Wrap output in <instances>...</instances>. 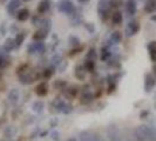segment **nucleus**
I'll return each instance as SVG.
<instances>
[{
  "label": "nucleus",
  "instance_id": "obj_1",
  "mask_svg": "<svg viewBox=\"0 0 156 141\" xmlns=\"http://www.w3.org/2000/svg\"><path fill=\"white\" fill-rule=\"evenodd\" d=\"M139 141H156V131L151 127L141 125L135 131Z\"/></svg>",
  "mask_w": 156,
  "mask_h": 141
},
{
  "label": "nucleus",
  "instance_id": "obj_2",
  "mask_svg": "<svg viewBox=\"0 0 156 141\" xmlns=\"http://www.w3.org/2000/svg\"><path fill=\"white\" fill-rule=\"evenodd\" d=\"M59 8H60V11L63 12V13L70 14L74 11V5L70 2L69 0H61L59 2Z\"/></svg>",
  "mask_w": 156,
  "mask_h": 141
},
{
  "label": "nucleus",
  "instance_id": "obj_3",
  "mask_svg": "<svg viewBox=\"0 0 156 141\" xmlns=\"http://www.w3.org/2000/svg\"><path fill=\"white\" fill-rule=\"evenodd\" d=\"M126 9H127L129 16H134L136 13V1L135 0H128L127 5H126Z\"/></svg>",
  "mask_w": 156,
  "mask_h": 141
},
{
  "label": "nucleus",
  "instance_id": "obj_4",
  "mask_svg": "<svg viewBox=\"0 0 156 141\" xmlns=\"http://www.w3.org/2000/svg\"><path fill=\"white\" fill-rule=\"evenodd\" d=\"M140 30V26H139V24L136 23V21H132V23H129L128 25V27H127V34L128 35H133V34H136L137 32Z\"/></svg>",
  "mask_w": 156,
  "mask_h": 141
},
{
  "label": "nucleus",
  "instance_id": "obj_5",
  "mask_svg": "<svg viewBox=\"0 0 156 141\" xmlns=\"http://www.w3.org/2000/svg\"><path fill=\"white\" fill-rule=\"evenodd\" d=\"M155 85V79L153 78L151 74H147L146 75V91L147 92H150L151 88Z\"/></svg>",
  "mask_w": 156,
  "mask_h": 141
},
{
  "label": "nucleus",
  "instance_id": "obj_6",
  "mask_svg": "<svg viewBox=\"0 0 156 141\" xmlns=\"http://www.w3.org/2000/svg\"><path fill=\"white\" fill-rule=\"evenodd\" d=\"M47 92H48V88H47V85L46 84H39L38 86L35 87V93L40 95V96H44V95H46Z\"/></svg>",
  "mask_w": 156,
  "mask_h": 141
},
{
  "label": "nucleus",
  "instance_id": "obj_7",
  "mask_svg": "<svg viewBox=\"0 0 156 141\" xmlns=\"http://www.w3.org/2000/svg\"><path fill=\"white\" fill-rule=\"evenodd\" d=\"M28 16H30V11L27 9V8H23V9H20L19 12H18V20H20V21H25V20H27L28 19Z\"/></svg>",
  "mask_w": 156,
  "mask_h": 141
},
{
  "label": "nucleus",
  "instance_id": "obj_8",
  "mask_svg": "<svg viewBox=\"0 0 156 141\" xmlns=\"http://www.w3.org/2000/svg\"><path fill=\"white\" fill-rule=\"evenodd\" d=\"M19 6H20V0H11L7 5V12L13 13L16 9H18Z\"/></svg>",
  "mask_w": 156,
  "mask_h": 141
},
{
  "label": "nucleus",
  "instance_id": "obj_9",
  "mask_svg": "<svg viewBox=\"0 0 156 141\" xmlns=\"http://www.w3.org/2000/svg\"><path fill=\"white\" fill-rule=\"evenodd\" d=\"M46 37H47L46 30H39V31H37L33 34V39L37 40V41H41V40L45 39Z\"/></svg>",
  "mask_w": 156,
  "mask_h": 141
},
{
  "label": "nucleus",
  "instance_id": "obj_10",
  "mask_svg": "<svg viewBox=\"0 0 156 141\" xmlns=\"http://www.w3.org/2000/svg\"><path fill=\"white\" fill-rule=\"evenodd\" d=\"M49 8V1L48 0H42L38 6V12L39 13H46V11Z\"/></svg>",
  "mask_w": 156,
  "mask_h": 141
},
{
  "label": "nucleus",
  "instance_id": "obj_11",
  "mask_svg": "<svg viewBox=\"0 0 156 141\" xmlns=\"http://www.w3.org/2000/svg\"><path fill=\"white\" fill-rule=\"evenodd\" d=\"M122 13L121 12H115L113 16H112V21L113 24H115V25H120V24L122 23Z\"/></svg>",
  "mask_w": 156,
  "mask_h": 141
},
{
  "label": "nucleus",
  "instance_id": "obj_12",
  "mask_svg": "<svg viewBox=\"0 0 156 141\" xmlns=\"http://www.w3.org/2000/svg\"><path fill=\"white\" fill-rule=\"evenodd\" d=\"M78 93V89L75 88V87H72L69 89H67V92H66V96L69 99V100H73L74 98H75V95Z\"/></svg>",
  "mask_w": 156,
  "mask_h": 141
},
{
  "label": "nucleus",
  "instance_id": "obj_13",
  "mask_svg": "<svg viewBox=\"0 0 156 141\" xmlns=\"http://www.w3.org/2000/svg\"><path fill=\"white\" fill-rule=\"evenodd\" d=\"M8 98L12 102H16L19 99V92L16 89H12L9 93H8Z\"/></svg>",
  "mask_w": 156,
  "mask_h": 141
},
{
  "label": "nucleus",
  "instance_id": "obj_14",
  "mask_svg": "<svg viewBox=\"0 0 156 141\" xmlns=\"http://www.w3.org/2000/svg\"><path fill=\"white\" fill-rule=\"evenodd\" d=\"M156 8V0H148L146 4V11L147 12H153Z\"/></svg>",
  "mask_w": 156,
  "mask_h": 141
},
{
  "label": "nucleus",
  "instance_id": "obj_15",
  "mask_svg": "<svg viewBox=\"0 0 156 141\" xmlns=\"http://www.w3.org/2000/svg\"><path fill=\"white\" fill-rule=\"evenodd\" d=\"M93 100V95L90 93H85L82 95V99H81V102L82 103H89V102Z\"/></svg>",
  "mask_w": 156,
  "mask_h": 141
},
{
  "label": "nucleus",
  "instance_id": "obj_16",
  "mask_svg": "<svg viewBox=\"0 0 156 141\" xmlns=\"http://www.w3.org/2000/svg\"><path fill=\"white\" fill-rule=\"evenodd\" d=\"M42 108H44V103L42 102H34V105H33V110H35V112H38V113H40L41 110H42Z\"/></svg>",
  "mask_w": 156,
  "mask_h": 141
},
{
  "label": "nucleus",
  "instance_id": "obj_17",
  "mask_svg": "<svg viewBox=\"0 0 156 141\" xmlns=\"http://www.w3.org/2000/svg\"><path fill=\"white\" fill-rule=\"evenodd\" d=\"M23 39H25V34L23 33H20V34H18V37L16 38V46H20L21 44H23Z\"/></svg>",
  "mask_w": 156,
  "mask_h": 141
},
{
  "label": "nucleus",
  "instance_id": "obj_18",
  "mask_svg": "<svg viewBox=\"0 0 156 141\" xmlns=\"http://www.w3.org/2000/svg\"><path fill=\"white\" fill-rule=\"evenodd\" d=\"M121 38H122V35H121V33H120V32H114V33L112 34V40H114L115 42L121 41Z\"/></svg>",
  "mask_w": 156,
  "mask_h": 141
},
{
  "label": "nucleus",
  "instance_id": "obj_19",
  "mask_svg": "<svg viewBox=\"0 0 156 141\" xmlns=\"http://www.w3.org/2000/svg\"><path fill=\"white\" fill-rule=\"evenodd\" d=\"M14 46H16V42H13L12 39H8L7 41H6V44H5V48L8 49V51H11Z\"/></svg>",
  "mask_w": 156,
  "mask_h": 141
},
{
  "label": "nucleus",
  "instance_id": "obj_20",
  "mask_svg": "<svg viewBox=\"0 0 156 141\" xmlns=\"http://www.w3.org/2000/svg\"><path fill=\"white\" fill-rule=\"evenodd\" d=\"M60 108H61V110L65 112V113H68V112L72 110V107L68 106V105H66V103H61V105H60Z\"/></svg>",
  "mask_w": 156,
  "mask_h": 141
},
{
  "label": "nucleus",
  "instance_id": "obj_21",
  "mask_svg": "<svg viewBox=\"0 0 156 141\" xmlns=\"http://www.w3.org/2000/svg\"><path fill=\"white\" fill-rule=\"evenodd\" d=\"M108 56H109V52H108L107 49H102V52H101V59L102 60H107V59H108Z\"/></svg>",
  "mask_w": 156,
  "mask_h": 141
},
{
  "label": "nucleus",
  "instance_id": "obj_22",
  "mask_svg": "<svg viewBox=\"0 0 156 141\" xmlns=\"http://www.w3.org/2000/svg\"><path fill=\"white\" fill-rule=\"evenodd\" d=\"M86 67H87V70H92L94 68V63H93V60H89L88 63H86Z\"/></svg>",
  "mask_w": 156,
  "mask_h": 141
},
{
  "label": "nucleus",
  "instance_id": "obj_23",
  "mask_svg": "<svg viewBox=\"0 0 156 141\" xmlns=\"http://www.w3.org/2000/svg\"><path fill=\"white\" fill-rule=\"evenodd\" d=\"M44 49V46L41 44H35V51H39V52H42Z\"/></svg>",
  "mask_w": 156,
  "mask_h": 141
},
{
  "label": "nucleus",
  "instance_id": "obj_24",
  "mask_svg": "<svg viewBox=\"0 0 156 141\" xmlns=\"http://www.w3.org/2000/svg\"><path fill=\"white\" fill-rule=\"evenodd\" d=\"M92 141H103L99 135H92Z\"/></svg>",
  "mask_w": 156,
  "mask_h": 141
},
{
  "label": "nucleus",
  "instance_id": "obj_25",
  "mask_svg": "<svg viewBox=\"0 0 156 141\" xmlns=\"http://www.w3.org/2000/svg\"><path fill=\"white\" fill-rule=\"evenodd\" d=\"M89 52H90V53H88V58H92V56H95V51H94V49H90V51H89Z\"/></svg>",
  "mask_w": 156,
  "mask_h": 141
},
{
  "label": "nucleus",
  "instance_id": "obj_26",
  "mask_svg": "<svg viewBox=\"0 0 156 141\" xmlns=\"http://www.w3.org/2000/svg\"><path fill=\"white\" fill-rule=\"evenodd\" d=\"M110 6H113V7H116V0H112L110 1Z\"/></svg>",
  "mask_w": 156,
  "mask_h": 141
},
{
  "label": "nucleus",
  "instance_id": "obj_27",
  "mask_svg": "<svg viewBox=\"0 0 156 141\" xmlns=\"http://www.w3.org/2000/svg\"><path fill=\"white\" fill-rule=\"evenodd\" d=\"M78 1L80 2V4H85V2H88L89 0H78Z\"/></svg>",
  "mask_w": 156,
  "mask_h": 141
},
{
  "label": "nucleus",
  "instance_id": "obj_28",
  "mask_svg": "<svg viewBox=\"0 0 156 141\" xmlns=\"http://www.w3.org/2000/svg\"><path fill=\"white\" fill-rule=\"evenodd\" d=\"M67 141H76V140H75L74 138H70V139H68V140H67Z\"/></svg>",
  "mask_w": 156,
  "mask_h": 141
},
{
  "label": "nucleus",
  "instance_id": "obj_29",
  "mask_svg": "<svg viewBox=\"0 0 156 141\" xmlns=\"http://www.w3.org/2000/svg\"><path fill=\"white\" fill-rule=\"evenodd\" d=\"M153 20H155V21H156V16H153Z\"/></svg>",
  "mask_w": 156,
  "mask_h": 141
},
{
  "label": "nucleus",
  "instance_id": "obj_30",
  "mask_svg": "<svg viewBox=\"0 0 156 141\" xmlns=\"http://www.w3.org/2000/svg\"><path fill=\"white\" fill-rule=\"evenodd\" d=\"M1 63H2V59H1V58H0V65H1Z\"/></svg>",
  "mask_w": 156,
  "mask_h": 141
},
{
  "label": "nucleus",
  "instance_id": "obj_31",
  "mask_svg": "<svg viewBox=\"0 0 156 141\" xmlns=\"http://www.w3.org/2000/svg\"><path fill=\"white\" fill-rule=\"evenodd\" d=\"M154 70H155V74H156V66L154 67Z\"/></svg>",
  "mask_w": 156,
  "mask_h": 141
},
{
  "label": "nucleus",
  "instance_id": "obj_32",
  "mask_svg": "<svg viewBox=\"0 0 156 141\" xmlns=\"http://www.w3.org/2000/svg\"><path fill=\"white\" fill-rule=\"evenodd\" d=\"M25 1H27V0H25Z\"/></svg>",
  "mask_w": 156,
  "mask_h": 141
}]
</instances>
